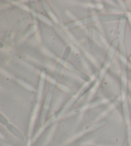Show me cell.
<instances>
[{
	"label": "cell",
	"instance_id": "cell-1",
	"mask_svg": "<svg viewBox=\"0 0 131 146\" xmlns=\"http://www.w3.org/2000/svg\"><path fill=\"white\" fill-rule=\"evenodd\" d=\"M8 128L9 130L12 133H13L15 135H16L17 137H19L20 139L21 140H24V137L22 136V135L20 133L18 130H17L16 127H14L12 125H8Z\"/></svg>",
	"mask_w": 131,
	"mask_h": 146
}]
</instances>
